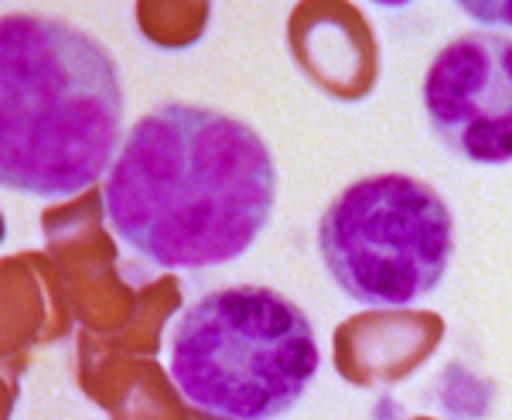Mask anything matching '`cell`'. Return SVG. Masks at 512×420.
Returning <instances> with one entry per match:
<instances>
[{
    "instance_id": "obj_6",
    "label": "cell",
    "mask_w": 512,
    "mask_h": 420,
    "mask_svg": "<svg viewBox=\"0 0 512 420\" xmlns=\"http://www.w3.org/2000/svg\"><path fill=\"white\" fill-rule=\"evenodd\" d=\"M461 11L472 14L478 21H489V24H512V7H492V4H461Z\"/></svg>"
},
{
    "instance_id": "obj_3",
    "label": "cell",
    "mask_w": 512,
    "mask_h": 420,
    "mask_svg": "<svg viewBox=\"0 0 512 420\" xmlns=\"http://www.w3.org/2000/svg\"><path fill=\"white\" fill-rule=\"evenodd\" d=\"M321 369L301 304L274 287H222L181 311L171 380L195 410L222 420H274L294 410Z\"/></svg>"
},
{
    "instance_id": "obj_1",
    "label": "cell",
    "mask_w": 512,
    "mask_h": 420,
    "mask_svg": "<svg viewBox=\"0 0 512 420\" xmlns=\"http://www.w3.org/2000/svg\"><path fill=\"white\" fill-rule=\"evenodd\" d=\"M277 164L250 123L192 103L144 113L106 175L113 236L164 270H212L260 240Z\"/></svg>"
},
{
    "instance_id": "obj_4",
    "label": "cell",
    "mask_w": 512,
    "mask_h": 420,
    "mask_svg": "<svg viewBox=\"0 0 512 420\" xmlns=\"http://www.w3.org/2000/svg\"><path fill=\"white\" fill-rule=\"evenodd\" d=\"M328 274L366 308H407L441 287L454 216L427 181L400 171L352 181L318 219Z\"/></svg>"
},
{
    "instance_id": "obj_5",
    "label": "cell",
    "mask_w": 512,
    "mask_h": 420,
    "mask_svg": "<svg viewBox=\"0 0 512 420\" xmlns=\"http://www.w3.org/2000/svg\"><path fill=\"white\" fill-rule=\"evenodd\" d=\"M424 117L434 137L468 164H512V35L451 38L424 72Z\"/></svg>"
},
{
    "instance_id": "obj_2",
    "label": "cell",
    "mask_w": 512,
    "mask_h": 420,
    "mask_svg": "<svg viewBox=\"0 0 512 420\" xmlns=\"http://www.w3.org/2000/svg\"><path fill=\"white\" fill-rule=\"evenodd\" d=\"M123 82L110 48L45 14L0 21V178L65 199L110 171L123 147Z\"/></svg>"
}]
</instances>
